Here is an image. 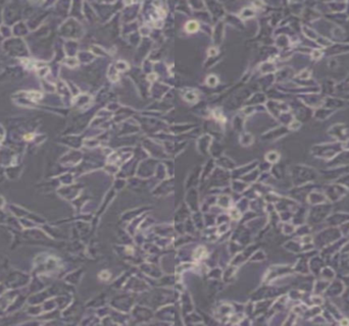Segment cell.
<instances>
[{
    "mask_svg": "<svg viewBox=\"0 0 349 326\" xmlns=\"http://www.w3.org/2000/svg\"><path fill=\"white\" fill-rule=\"evenodd\" d=\"M186 30H187V32H189V33L196 32L197 30H198V23H197L196 22H194V21H192V22H189L186 25Z\"/></svg>",
    "mask_w": 349,
    "mask_h": 326,
    "instance_id": "cell-1",
    "label": "cell"
}]
</instances>
